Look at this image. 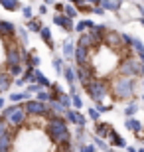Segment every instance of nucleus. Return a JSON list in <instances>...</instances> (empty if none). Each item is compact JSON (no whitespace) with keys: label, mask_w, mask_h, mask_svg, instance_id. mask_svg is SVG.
Masks as SVG:
<instances>
[{"label":"nucleus","mask_w":144,"mask_h":152,"mask_svg":"<svg viewBox=\"0 0 144 152\" xmlns=\"http://www.w3.org/2000/svg\"><path fill=\"white\" fill-rule=\"evenodd\" d=\"M138 85H142V79L116 75L111 79V99L115 103H132L138 97Z\"/></svg>","instance_id":"nucleus-1"},{"label":"nucleus","mask_w":144,"mask_h":152,"mask_svg":"<svg viewBox=\"0 0 144 152\" xmlns=\"http://www.w3.org/2000/svg\"><path fill=\"white\" fill-rule=\"evenodd\" d=\"M45 134L56 146H69L71 144V132L67 129V123L63 117H45Z\"/></svg>","instance_id":"nucleus-2"},{"label":"nucleus","mask_w":144,"mask_h":152,"mask_svg":"<svg viewBox=\"0 0 144 152\" xmlns=\"http://www.w3.org/2000/svg\"><path fill=\"white\" fill-rule=\"evenodd\" d=\"M83 91L95 103H103L107 97H111V83L107 79H93L89 85H85Z\"/></svg>","instance_id":"nucleus-3"},{"label":"nucleus","mask_w":144,"mask_h":152,"mask_svg":"<svg viewBox=\"0 0 144 152\" xmlns=\"http://www.w3.org/2000/svg\"><path fill=\"white\" fill-rule=\"evenodd\" d=\"M2 117H4L6 123L10 124V129H20V126H24V124H26L28 111H26V107H24V105L14 103L12 107H6L4 111H2Z\"/></svg>","instance_id":"nucleus-4"},{"label":"nucleus","mask_w":144,"mask_h":152,"mask_svg":"<svg viewBox=\"0 0 144 152\" xmlns=\"http://www.w3.org/2000/svg\"><path fill=\"white\" fill-rule=\"evenodd\" d=\"M24 107L28 111V117H48L50 115V107L38 99H28L24 103Z\"/></svg>","instance_id":"nucleus-5"},{"label":"nucleus","mask_w":144,"mask_h":152,"mask_svg":"<svg viewBox=\"0 0 144 152\" xmlns=\"http://www.w3.org/2000/svg\"><path fill=\"white\" fill-rule=\"evenodd\" d=\"M53 24H56V26H61L65 32H73V30H75L73 18H69L67 14H63V12H56V16H53Z\"/></svg>","instance_id":"nucleus-6"},{"label":"nucleus","mask_w":144,"mask_h":152,"mask_svg":"<svg viewBox=\"0 0 144 152\" xmlns=\"http://www.w3.org/2000/svg\"><path fill=\"white\" fill-rule=\"evenodd\" d=\"M65 118L69 121V123H73L75 126H85V123H87V118L81 115V111L79 109H69L65 115Z\"/></svg>","instance_id":"nucleus-7"},{"label":"nucleus","mask_w":144,"mask_h":152,"mask_svg":"<svg viewBox=\"0 0 144 152\" xmlns=\"http://www.w3.org/2000/svg\"><path fill=\"white\" fill-rule=\"evenodd\" d=\"M16 26L10 22H6V20H0V38L6 39V38H14L16 36Z\"/></svg>","instance_id":"nucleus-8"},{"label":"nucleus","mask_w":144,"mask_h":152,"mask_svg":"<svg viewBox=\"0 0 144 152\" xmlns=\"http://www.w3.org/2000/svg\"><path fill=\"white\" fill-rule=\"evenodd\" d=\"M14 81H16V79L12 77L8 71L0 69V93H6V91H8L12 85H14Z\"/></svg>","instance_id":"nucleus-9"},{"label":"nucleus","mask_w":144,"mask_h":152,"mask_svg":"<svg viewBox=\"0 0 144 152\" xmlns=\"http://www.w3.org/2000/svg\"><path fill=\"white\" fill-rule=\"evenodd\" d=\"M95 132H97V136H111L113 134V124L109 123H99L97 121V124H95Z\"/></svg>","instance_id":"nucleus-10"},{"label":"nucleus","mask_w":144,"mask_h":152,"mask_svg":"<svg viewBox=\"0 0 144 152\" xmlns=\"http://www.w3.org/2000/svg\"><path fill=\"white\" fill-rule=\"evenodd\" d=\"M12 140H14V130L0 138V152H12Z\"/></svg>","instance_id":"nucleus-11"},{"label":"nucleus","mask_w":144,"mask_h":152,"mask_svg":"<svg viewBox=\"0 0 144 152\" xmlns=\"http://www.w3.org/2000/svg\"><path fill=\"white\" fill-rule=\"evenodd\" d=\"M63 56L69 61H75V45H73L71 39H65V44H63Z\"/></svg>","instance_id":"nucleus-12"},{"label":"nucleus","mask_w":144,"mask_h":152,"mask_svg":"<svg viewBox=\"0 0 144 152\" xmlns=\"http://www.w3.org/2000/svg\"><path fill=\"white\" fill-rule=\"evenodd\" d=\"M0 4H2V8L8 12H18L22 10V4H20V0H0Z\"/></svg>","instance_id":"nucleus-13"},{"label":"nucleus","mask_w":144,"mask_h":152,"mask_svg":"<svg viewBox=\"0 0 144 152\" xmlns=\"http://www.w3.org/2000/svg\"><path fill=\"white\" fill-rule=\"evenodd\" d=\"M63 75H65L67 83L69 85H75V79H77V69L71 67V65H67L65 69H63Z\"/></svg>","instance_id":"nucleus-14"},{"label":"nucleus","mask_w":144,"mask_h":152,"mask_svg":"<svg viewBox=\"0 0 144 152\" xmlns=\"http://www.w3.org/2000/svg\"><path fill=\"white\" fill-rule=\"evenodd\" d=\"M39 36H42V39L45 42V45H48L50 50H53V48H56V45H53V39H51V32H50V28H42Z\"/></svg>","instance_id":"nucleus-15"},{"label":"nucleus","mask_w":144,"mask_h":152,"mask_svg":"<svg viewBox=\"0 0 144 152\" xmlns=\"http://www.w3.org/2000/svg\"><path fill=\"white\" fill-rule=\"evenodd\" d=\"M30 95H32V93H30L28 89H26V91H20V93H12V95H10V101L12 103H20V101H24V99H32Z\"/></svg>","instance_id":"nucleus-16"},{"label":"nucleus","mask_w":144,"mask_h":152,"mask_svg":"<svg viewBox=\"0 0 144 152\" xmlns=\"http://www.w3.org/2000/svg\"><path fill=\"white\" fill-rule=\"evenodd\" d=\"M95 24L91 22V20H83V22L75 24V32H79V34H83V32H87V30H91Z\"/></svg>","instance_id":"nucleus-17"},{"label":"nucleus","mask_w":144,"mask_h":152,"mask_svg":"<svg viewBox=\"0 0 144 152\" xmlns=\"http://www.w3.org/2000/svg\"><path fill=\"white\" fill-rule=\"evenodd\" d=\"M101 6H103L105 10L116 12V10H118V0H101Z\"/></svg>","instance_id":"nucleus-18"},{"label":"nucleus","mask_w":144,"mask_h":152,"mask_svg":"<svg viewBox=\"0 0 144 152\" xmlns=\"http://www.w3.org/2000/svg\"><path fill=\"white\" fill-rule=\"evenodd\" d=\"M36 99H38V101H42V103H50V101H51L50 89H42L39 93H36Z\"/></svg>","instance_id":"nucleus-19"},{"label":"nucleus","mask_w":144,"mask_h":152,"mask_svg":"<svg viewBox=\"0 0 144 152\" xmlns=\"http://www.w3.org/2000/svg\"><path fill=\"white\" fill-rule=\"evenodd\" d=\"M109 138H111V144H113V146H126V142L118 136V132H116V130H113V134L109 136Z\"/></svg>","instance_id":"nucleus-20"},{"label":"nucleus","mask_w":144,"mask_h":152,"mask_svg":"<svg viewBox=\"0 0 144 152\" xmlns=\"http://www.w3.org/2000/svg\"><path fill=\"white\" fill-rule=\"evenodd\" d=\"M126 129H130L132 132H138V130H142V124H140V121H136V118H128Z\"/></svg>","instance_id":"nucleus-21"},{"label":"nucleus","mask_w":144,"mask_h":152,"mask_svg":"<svg viewBox=\"0 0 144 152\" xmlns=\"http://www.w3.org/2000/svg\"><path fill=\"white\" fill-rule=\"evenodd\" d=\"M42 22H39L38 18H32V20H28V30H32V32H42Z\"/></svg>","instance_id":"nucleus-22"},{"label":"nucleus","mask_w":144,"mask_h":152,"mask_svg":"<svg viewBox=\"0 0 144 152\" xmlns=\"http://www.w3.org/2000/svg\"><path fill=\"white\" fill-rule=\"evenodd\" d=\"M10 130H12V129H10V124L4 121V117H0V138H2L4 134H8Z\"/></svg>","instance_id":"nucleus-23"},{"label":"nucleus","mask_w":144,"mask_h":152,"mask_svg":"<svg viewBox=\"0 0 144 152\" xmlns=\"http://www.w3.org/2000/svg\"><path fill=\"white\" fill-rule=\"evenodd\" d=\"M53 67H56L57 73H63L65 65H63V59H61V57H53Z\"/></svg>","instance_id":"nucleus-24"},{"label":"nucleus","mask_w":144,"mask_h":152,"mask_svg":"<svg viewBox=\"0 0 144 152\" xmlns=\"http://www.w3.org/2000/svg\"><path fill=\"white\" fill-rule=\"evenodd\" d=\"M77 8H75V6H71V4H65V12H63V14H67V16L69 18H75L77 16Z\"/></svg>","instance_id":"nucleus-25"},{"label":"nucleus","mask_w":144,"mask_h":152,"mask_svg":"<svg viewBox=\"0 0 144 152\" xmlns=\"http://www.w3.org/2000/svg\"><path fill=\"white\" fill-rule=\"evenodd\" d=\"M71 99H73V107H75V109L83 107V99H81L79 95H71Z\"/></svg>","instance_id":"nucleus-26"},{"label":"nucleus","mask_w":144,"mask_h":152,"mask_svg":"<svg viewBox=\"0 0 144 152\" xmlns=\"http://www.w3.org/2000/svg\"><path fill=\"white\" fill-rule=\"evenodd\" d=\"M134 113H136V103H130V105H128V107H126V111H124V115H126V117H132V115Z\"/></svg>","instance_id":"nucleus-27"},{"label":"nucleus","mask_w":144,"mask_h":152,"mask_svg":"<svg viewBox=\"0 0 144 152\" xmlns=\"http://www.w3.org/2000/svg\"><path fill=\"white\" fill-rule=\"evenodd\" d=\"M22 14H24V18H26V20H32V18H34V12H32V8H30V6H24V8H22Z\"/></svg>","instance_id":"nucleus-28"},{"label":"nucleus","mask_w":144,"mask_h":152,"mask_svg":"<svg viewBox=\"0 0 144 152\" xmlns=\"http://www.w3.org/2000/svg\"><path fill=\"white\" fill-rule=\"evenodd\" d=\"M42 89H44V87H42L39 83H30L28 85V91H30V93H39Z\"/></svg>","instance_id":"nucleus-29"},{"label":"nucleus","mask_w":144,"mask_h":152,"mask_svg":"<svg viewBox=\"0 0 144 152\" xmlns=\"http://www.w3.org/2000/svg\"><path fill=\"white\" fill-rule=\"evenodd\" d=\"M89 115H91V118H93V121H99L101 111H99V109H89Z\"/></svg>","instance_id":"nucleus-30"},{"label":"nucleus","mask_w":144,"mask_h":152,"mask_svg":"<svg viewBox=\"0 0 144 152\" xmlns=\"http://www.w3.org/2000/svg\"><path fill=\"white\" fill-rule=\"evenodd\" d=\"M97 150V148L93 146V144H83V146H81V152H95Z\"/></svg>","instance_id":"nucleus-31"},{"label":"nucleus","mask_w":144,"mask_h":152,"mask_svg":"<svg viewBox=\"0 0 144 152\" xmlns=\"http://www.w3.org/2000/svg\"><path fill=\"white\" fill-rule=\"evenodd\" d=\"M53 10H56V12H65V4H61V2H56V4H53Z\"/></svg>","instance_id":"nucleus-32"},{"label":"nucleus","mask_w":144,"mask_h":152,"mask_svg":"<svg viewBox=\"0 0 144 152\" xmlns=\"http://www.w3.org/2000/svg\"><path fill=\"white\" fill-rule=\"evenodd\" d=\"M4 105H6V99H0V111H4Z\"/></svg>","instance_id":"nucleus-33"},{"label":"nucleus","mask_w":144,"mask_h":152,"mask_svg":"<svg viewBox=\"0 0 144 152\" xmlns=\"http://www.w3.org/2000/svg\"><path fill=\"white\" fill-rule=\"evenodd\" d=\"M45 12H48V8H45V6L42 4V6H39V14H45Z\"/></svg>","instance_id":"nucleus-34"},{"label":"nucleus","mask_w":144,"mask_h":152,"mask_svg":"<svg viewBox=\"0 0 144 152\" xmlns=\"http://www.w3.org/2000/svg\"><path fill=\"white\" fill-rule=\"evenodd\" d=\"M142 89H144V79H142Z\"/></svg>","instance_id":"nucleus-35"},{"label":"nucleus","mask_w":144,"mask_h":152,"mask_svg":"<svg viewBox=\"0 0 144 152\" xmlns=\"http://www.w3.org/2000/svg\"><path fill=\"white\" fill-rule=\"evenodd\" d=\"M69 2H77V0H69Z\"/></svg>","instance_id":"nucleus-36"},{"label":"nucleus","mask_w":144,"mask_h":152,"mask_svg":"<svg viewBox=\"0 0 144 152\" xmlns=\"http://www.w3.org/2000/svg\"><path fill=\"white\" fill-rule=\"evenodd\" d=\"M107 152H115V150H107Z\"/></svg>","instance_id":"nucleus-37"}]
</instances>
